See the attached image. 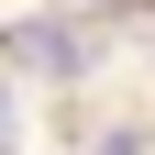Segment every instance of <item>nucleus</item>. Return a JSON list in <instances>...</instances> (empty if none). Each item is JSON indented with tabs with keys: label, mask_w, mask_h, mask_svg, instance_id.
Instances as JSON below:
<instances>
[{
	"label": "nucleus",
	"mask_w": 155,
	"mask_h": 155,
	"mask_svg": "<svg viewBox=\"0 0 155 155\" xmlns=\"http://www.w3.org/2000/svg\"><path fill=\"white\" fill-rule=\"evenodd\" d=\"M89 155H155V133H144V122H122V133H100Z\"/></svg>",
	"instance_id": "f03ea898"
},
{
	"label": "nucleus",
	"mask_w": 155,
	"mask_h": 155,
	"mask_svg": "<svg viewBox=\"0 0 155 155\" xmlns=\"http://www.w3.org/2000/svg\"><path fill=\"white\" fill-rule=\"evenodd\" d=\"M0 55H11V67H33V78H89V67H100V33L45 11V22H11V33H0Z\"/></svg>",
	"instance_id": "f257e3e1"
},
{
	"label": "nucleus",
	"mask_w": 155,
	"mask_h": 155,
	"mask_svg": "<svg viewBox=\"0 0 155 155\" xmlns=\"http://www.w3.org/2000/svg\"><path fill=\"white\" fill-rule=\"evenodd\" d=\"M0 155H11V78H0Z\"/></svg>",
	"instance_id": "7ed1b4c3"
}]
</instances>
